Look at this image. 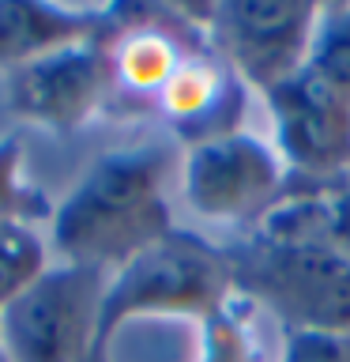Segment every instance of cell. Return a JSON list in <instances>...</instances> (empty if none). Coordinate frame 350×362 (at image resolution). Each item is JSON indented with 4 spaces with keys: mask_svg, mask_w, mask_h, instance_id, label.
Wrapping results in <instances>:
<instances>
[{
    "mask_svg": "<svg viewBox=\"0 0 350 362\" xmlns=\"http://www.w3.org/2000/svg\"><path fill=\"white\" fill-rule=\"evenodd\" d=\"M166 147L140 144L102 155L53 211V249L64 264L117 272L174 230L166 204Z\"/></svg>",
    "mask_w": 350,
    "mask_h": 362,
    "instance_id": "obj_1",
    "label": "cell"
},
{
    "mask_svg": "<svg viewBox=\"0 0 350 362\" xmlns=\"http://www.w3.org/2000/svg\"><path fill=\"white\" fill-rule=\"evenodd\" d=\"M230 253L200 234L169 230L121 264L106 283L98 313V344L109 347L113 332L135 317H211L234 294Z\"/></svg>",
    "mask_w": 350,
    "mask_h": 362,
    "instance_id": "obj_2",
    "label": "cell"
},
{
    "mask_svg": "<svg viewBox=\"0 0 350 362\" xmlns=\"http://www.w3.org/2000/svg\"><path fill=\"white\" fill-rule=\"evenodd\" d=\"M109 272L49 264L45 276L0 310V351L8 362H87L98 347V313Z\"/></svg>",
    "mask_w": 350,
    "mask_h": 362,
    "instance_id": "obj_3",
    "label": "cell"
},
{
    "mask_svg": "<svg viewBox=\"0 0 350 362\" xmlns=\"http://www.w3.org/2000/svg\"><path fill=\"white\" fill-rule=\"evenodd\" d=\"M234 287L275 310L290 328L350 332V253L339 245L305 253H264L248 245L230 257Z\"/></svg>",
    "mask_w": 350,
    "mask_h": 362,
    "instance_id": "obj_4",
    "label": "cell"
},
{
    "mask_svg": "<svg viewBox=\"0 0 350 362\" xmlns=\"http://www.w3.org/2000/svg\"><path fill=\"white\" fill-rule=\"evenodd\" d=\"M316 23L320 8L305 0H226L203 11L215 53L264 95L305 68Z\"/></svg>",
    "mask_w": 350,
    "mask_h": 362,
    "instance_id": "obj_5",
    "label": "cell"
},
{
    "mask_svg": "<svg viewBox=\"0 0 350 362\" xmlns=\"http://www.w3.org/2000/svg\"><path fill=\"white\" fill-rule=\"evenodd\" d=\"M290 170L279 158L275 144L253 132H226L215 140L192 144L181 163V192L200 219L253 226L286 189Z\"/></svg>",
    "mask_w": 350,
    "mask_h": 362,
    "instance_id": "obj_6",
    "label": "cell"
},
{
    "mask_svg": "<svg viewBox=\"0 0 350 362\" xmlns=\"http://www.w3.org/2000/svg\"><path fill=\"white\" fill-rule=\"evenodd\" d=\"M275 151L301 181H339L350 174V98L301 68L267 90Z\"/></svg>",
    "mask_w": 350,
    "mask_h": 362,
    "instance_id": "obj_7",
    "label": "cell"
},
{
    "mask_svg": "<svg viewBox=\"0 0 350 362\" xmlns=\"http://www.w3.org/2000/svg\"><path fill=\"white\" fill-rule=\"evenodd\" d=\"M109 95L106 38L56 49L8 72V110L49 132H76Z\"/></svg>",
    "mask_w": 350,
    "mask_h": 362,
    "instance_id": "obj_8",
    "label": "cell"
},
{
    "mask_svg": "<svg viewBox=\"0 0 350 362\" xmlns=\"http://www.w3.org/2000/svg\"><path fill=\"white\" fill-rule=\"evenodd\" d=\"M155 102L177 129V136L192 147L237 132L234 117L241 113V83L219 53H188Z\"/></svg>",
    "mask_w": 350,
    "mask_h": 362,
    "instance_id": "obj_9",
    "label": "cell"
},
{
    "mask_svg": "<svg viewBox=\"0 0 350 362\" xmlns=\"http://www.w3.org/2000/svg\"><path fill=\"white\" fill-rule=\"evenodd\" d=\"M109 8L45 4V0H0V68H23L56 49L106 38Z\"/></svg>",
    "mask_w": 350,
    "mask_h": 362,
    "instance_id": "obj_10",
    "label": "cell"
},
{
    "mask_svg": "<svg viewBox=\"0 0 350 362\" xmlns=\"http://www.w3.org/2000/svg\"><path fill=\"white\" fill-rule=\"evenodd\" d=\"M350 181H301L279 192L271 208L253 223L248 245L264 253H305V249L335 245L343 223Z\"/></svg>",
    "mask_w": 350,
    "mask_h": 362,
    "instance_id": "obj_11",
    "label": "cell"
},
{
    "mask_svg": "<svg viewBox=\"0 0 350 362\" xmlns=\"http://www.w3.org/2000/svg\"><path fill=\"white\" fill-rule=\"evenodd\" d=\"M49 268V249L30 223H0V310L34 287Z\"/></svg>",
    "mask_w": 350,
    "mask_h": 362,
    "instance_id": "obj_12",
    "label": "cell"
},
{
    "mask_svg": "<svg viewBox=\"0 0 350 362\" xmlns=\"http://www.w3.org/2000/svg\"><path fill=\"white\" fill-rule=\"evenodd\" d=\"M53 200L23 177V144L19 136H4L0 140V223H53Z\"/></svg>",
    "mask_w": 350,
    "mask_h": 362,
    "instance_id": "obj_13",
    "label": "cell"
},
{
    "mask_svg": "<svg viewBox=\"0 0 350 362\" xmlns=\"http://www.w3.org/2000/svg\"><path fill=\"white\" fill-rule=\"evenodd\" d=\"M305 68L343 98H350V8H320Z\"/></svg>",
    "mask_w": 350,
    "mask_h": 362,
    "instance_id": "obj_14",
    "label": "cell"
},
{
    "mask_svg": "<svg viewBox=\"0 0 350 362\" xmlns=\"http://www.w3.org/2000/svg\"><path fill=\"white\" fill-rule=\"evenodd\" d=\"M237 291L222 310L203 317V336H200V358L196 362H256V339L248 328V310L237 305Z\"/></svg>",
    "mask_w": 350,
    "mask_h": 362,
    "instance_id": "obj_15",
    "label": "cell"
},
{
    "mask_svg": "<svg viewBox=\"0 0 350 362\" xmlns=\"http://www.w3.org/2000/svg\"><path fill=\"white\" fill-rule=\"evenodd\" d=\"M282 362H350V332L327 328H290Z\"/></svg>",
    "mask_w": 350,
    "mask_h": 362,
    "instance_id": "obj_16",
    "label": "cell"
},
{
    "mask_svg": "<svg viewBox=\"0 0 350 362\" xmlns=\"http://www.w3.org/2000/svg\"><path fill=\"white\" fill-rule=\"evenodd\" d=\"M87 362H109V347H95V351H90V355H87Z\"/></svg>",
    "mask_w": 350,
    "mask_h": 362,
    "instance_id": "obj_17",
    "label": "cell"
},
{
    "mask_svg": "<svg viewBox=\"0 0 350 362\" xmlns=\"http://www.w3.org/2000/svg\"><path fill=\"white\" fill-rule=\"evenodd\" d=\"M0 362H8V355H4V351H0Z\"/></svg>",
    "mask_w": 350,
    "mask_h": 362,
    "instance_id": "obj_18",
    "label": "cell"
},
{
    "mask_svg": "<svg viewBox=\"0 0 350 362\" xmlns=\"http://www.w3.org/2000/svg\"><path fill=\"white\" fill-rule=\"evenodd\" d=\"M346 181H350V174H346Z\"/></svg>",
    "mask_w": 350,
    "mask_h": 362,
    "instance_id": "obj_19",
    "label": "cell"
}]
</instances>
